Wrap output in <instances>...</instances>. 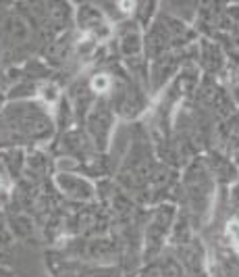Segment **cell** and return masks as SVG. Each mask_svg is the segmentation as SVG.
<instances>
[{"mask_svg": "<svg viewBox=\"0 0 239 277\" xmlns=\"http://www.w3.org/2000/svg\"><path fill=\"white\" fill-rule=\"evenodd\" d=\"M109 84H110V79L106 75H98L92 81V88L96 90V92H106V90H109Z\"/></svg>", "mask_w": 239, "mask_h": 277, "instance_id": "1", "label": "cell"}, {"mask_svg": "<svg viewBox=\"0 0 239 277\" xmlns=\"http://www.w3.org/2000/svg\"><path fill=\"white\" fill-rule=\"evenodd\" d=\"M229 235H231V240H233L237 246H239V223L237 221H233L229 225Z\"/></svg>", "mask_w": 239, "mask_h": 277, "instance_id": "2", "label": "cell"}, {"mask_svg": "<svg viewBox=\"0 0 239 277\" xmlns=\"http://www.w3.org/2000/svg\"><path fill=\"white\" fill-rule=\"evenodd\" d=\"M121 9L123 11H131V9H133V4H131V2H121Z\"/></svg>", "mask_w": 239, "mask_h": 277, "instance_id": "3", "label": "cell"}]
</instances>
